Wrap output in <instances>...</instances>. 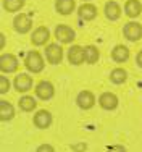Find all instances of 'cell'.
<instances>
[{
	"label": "cell",
	"instance_id": "15",
	"mask_svg": "<svg viewBox=\"0 0 142 152\" xmlns=\"http://www.w3.org/2000/svg\"><path fill=\"white\" fill-rule=\"evenodd\" d=\"M125 12H126V15H128L129 18L139 16L141 12H142L141 2H139V0H128V2H126V5H125Z\"/></svg>",
	"mask_w": 142,
	"mask_h": 152
},
{
	"label": "cell",
	"instance_id": "23",
	"mask_svg": "<svg viewBox=\"0 0 142 152\" xmlns=\"http://www.w3.org/2000/svg\"><path fill=\"white\" fill-rule=\"evenodd\" d=\"M23 5H24V0H5L3 2V7H5L7 12H18Z\"/></svg>",
	"mask_w": 142,
	"mask_h": 152
},
{
	"label": "cell",
	"instance_id": "6",
	"mask_svg": "<svg viewBox=\"0 0 142 152\" xmlns=\"http://www.w3.org/2000/svg\"><path fill=\"white\" fill-rule=\"evenodd\" d=\"M55 37L60 42H63V44H68V42H71L73 39H74V31H73L70 26L60 24V26H57V29H55Z\"/></svg>",
	"mask_w": 142,
	"mask_h": 152
},
{
	"label": "cell",
	"instance_id": "8",
	"mask_svg": "<svg viewBox=\"0 0 142 152\" xmlns=\"http://www.w3.org/2000/svg\"><path fill=\"white\" fill-rule=\"evenodd\" d=\"M13 24H15V29H16L18 32L24 34V32H28L29 29H31L32 21L29 20V16H28V15H24V13H20V15L15 18Z\"/></svg>",
	"mask_w": 142,
	"mask_h": 152
},
{
	"label": "cell",
	"instance_id": "9",
	"mask_svg": "<svg viewBox=\"0 0 142 152\" xmlns=\"http://www.w3.org/2000/svg\"><path fill=\"white\" fill-rule=\"evenodd\" d=\"M50 39V32L45 26H39L37 29L32 32V37H31V42L34 45H44L47 41Z\"/></svg>",
	"mask_w": 142,
	"mask_h": 152
},
{
	"label": "cell",
	"instance_id": "11",
	"mask_svg": "<svg viewBox=\"0 0 142 152\" xmlns=\"http://www.w3.org/2000/svg\"><path fill=\"white\" fill-rule=\"evenodd\" d=\"M99 104H100L102 108H105V110H113V108H116V105H118V97L111 92H103L99 99Z\"/></svg>",
	"mask_w": 142,
	"mask_h": 152
},
{
	"label": "cell",
	"instance_id": "21",
	"mask_svg": "<svg viewBox=\"0 0 142 152\" xmlns=\"http://www.w3.org/2000/svg\"><path fill=\"white\" fill-rule=\"evenodd\" d=\"M84 55H86L87 63H95V61L99 60V50H97V47H94V45H87L84 49Z\"/></svg>",
	"mask_w": 142,
	"mask_h": 152
},
{
	"label": "cell",
	"instance_id": "19",
	"mask_svg": "<svg viewBox=\"0 0 142 152\" xmlns=\"http://www.w3.org/2000/svg\"><path fill=\"white\" fill-rule=\"evenodd\" d=\"M97 15V8L94 5H90V3H86V5L79 7V16L82 18V20H94Z\"/></svg>",
	"mask_w": 142,
	"mask_h": 152
},
{
	"label": "cell",
	"instance_id": "12",
	"mask_svg": "<svg viewBox=\"0 0 142 152\" xmlns=\"http://www.w3.org/2000/svg\"><path fill=\"white\" fill-rule=\"evenodd\" d=\"M50 123H52V115H50V112H47V110H39L37 113H36V117H34V125L37 126V128H49Z\"/></svg>",
	"mask_w": 142,
	"mask_h": 152
},
{
	"label": "cell",
	"instance_id": "25",
	"mask_svg": "<svg viewBox=\"0 0 142 152\" xmlns=\"http://www.w3.org/2000/svg\"><path fill=\"white\" fill-rule=\"evenodd\" d=\"M36 152H55V151H53V147L50 146V144H42V146L37 147Z\"/></svg>",
	"mask_w": 142,
	"mask_h": 152
},
{
	"label": "cell",
	"instance_id": "4",
	"mask_svg": "<svg viewBox=\"0 0 142 152\" xmlns=\"http://www.w3.org/2000/svg\"><path fill=\"white\" fill-rule=\"evenodd\" d=\"M53 86L52 83L49 81H41L37 86H36V94H37V97H41L42 100H49L53 97Z\"/></svg>",
	"mask_w": 142,
	"mask_h": 152
},
{
	"label": "cell",
	"instance_id": "10",
	"mask_svg": "<svg viewBox=\"0 0 142 152\" xmlns=\"http://www.w3.org/2000/svg\"><path fill=\"white\" fill-rule=\"evenodd\" d=\"M68 60L70 63L73 65H81L82 61L86 60V55H84V49L79 45H73L70 50H68Z\"/></svg>",
	"mask_w": 142,
	"mask_h": 152
},
{
	"label": "cell",
	"instance_id": "18",
	"mask_svg": "<svg viewBox=\"0 0 142 152\" xmlns=\"http://www.w3.org/2000/svg\"><path fill=\"white\" fill-rule=\"evenodd\" d=\"M57 12L61 15H70L74 10V0H57Z\"/></svg>",
	"mask_w": 142,
	"mask_h": 152
},
{
	"label": "cell",
	"instance_id": "5",
	"mask_svg": "<svg viewBox=\"0 0 142 152\" xmlns=\"http://www.w3.org/2000/svg\"><path fill=\"white\" fill-rule=\"evenodd\" d=\"M0 68H2L3 73H12L18 68V60L16 57L12 55V53H3L2 58H0Z\"/></svg>",
	"mask_w": 142,
	"mask_h": 152
},
{
	"label": "cell",
	"instance_id": "3",
	"mask_svg": "<svg viewBox=\"0 0 142 152\" xmlns=\"http://www.w3.org/2000/svg\"><path fill=\"white\" fill-rule=\"evenodd\" d=\"M125 36H126V39H129V41H133V42L139 41L142 37V26L139 23L131 21V23H128L125 26Z\"/></svg>",
	"mask_w": 142,
	"mask_h": 152
},
{
	"label": "cell",
	"instance_id": "27",
	"mask_svg": "<svg viewBox=\"0 0 142 152\" xmlns=\"http://www.w3.org/2000/svg\"><path fill=\"white\" fill-rule=\"evenodd\" d=\"M137 65H139V66L142 68V50L139 53H137Z\"/></svg>",
	"mask_w": 142,
	"mask_h": 152
},
{
	"label": "cell",
	"instance_id": "26",
	"mask_svg": "<svg viewBox=\"0 0 142 152\" xmlns=\"http://www.w3.org/2000/svg\"><path fill=\"white\" fill-rule=\"evenodd\" d=\"M108 152H126V149L123 146H113V147H110Z\"/></svg>",
	"mask_w": 142,
	"mask_h": 152
},
{
	"label": "cell",
	"instance_id": "14",
	"mask_svg": "<svg viewBox=\"0 0 142 152\" xmlns=\"http://www.w3.org/2000/svg\"><path fill=\"white\" fill-rule=\"evenodd\" d=\"M105 16L111 21L118 20V18L121 16V8H119L118 3L116 2H107L105 3Z\"/></svg>",
	"mask_w": 142,
	"mask_h": 152
},
{
	"label": "cell",
	"instance_id": "24",
	"mask_svg": "<svg viewBox=\"0 0 142 152\" xmlns=\"http://www.w3.org/2000/svg\"><path fill=\"white\" fill-rule=\"evenodd\" d=\"M8 89H10V83L7 79V76H0V92L5 94Z\"/></svg>",
	"mask_w": 142,
	"mask_h": 152
},
{
	"label": "cell",
	"instance_id": "1",
	"mask_svg": "<svg viewBox=\"0 0 142 152\" xmlns=\"http://www.w3.org/2000/svg\"><path fill=\"white\" fill-rule=\"evenodd\" d=\"M24 66H26L29 71H32V73H39V71H42L44 60H42L41 53L39 52H29L26 55V58H24Z\"/></svg>",
	"mask_w": 142,
	"mask_h": 152
},
{
	"label": "cell",
	"instance_id": "13",
	"mask_svg": "<svg viewBox=\"0 0 142 152\" xmlns=\"http://www.w3.org/2000/svg\"><path fill=\"white\" fill-rule=\"evenodd\" d=\"M94 102H95V97H94V94L90 91H82L79 92L78 96V105L81 108H84V110H87V108H90L94 105Z\"/></svg>",
	"mask_w": 142,
	"mask_h": 152
},
{
	"label": "cell",
	"instance_id": "16",
	"mask_svg": "<svg viewBox=\"0 0 142 152\" xmlns=\"http://www.w3.org/2000/svg\"><path fill=\"white\" fill-rule=\"evenodd\" d=\"M111 57H113L115 61H118V63H123V61H126L129 58V50L128 47L125 45H116L113 49V52H111Z\"/></svg>",
	"mask_w": 142,
	"mask_h": 152
},
{
	"label": "cell",
	"instance_id": "17",
	"mask_svg": "<svg viewBox=\"0 0 142 152\" xmlns=\"http://www.w3.org/2000/svg\"><path fill=\"white\" fill-rule=\"evenodd\" d=\"M13 115H15V110H13L12 104L5 102V100H0V120L8 121L13 118Z\"/></svg>",
	"mask_w": 142,
	"mask_h": 152
},
{
	"label": "cell",
	"instance_id": "2",
	"mask_svg": "<svg viewBox=\"0 0 142 152\" xmlns=\"http://www.w3.org/2000/svg\"><path fill=\"white\" fill-rule=\"evenodd\" d=\"M45 57L50 63L57 65L60 63L61 58H63V49H61L58 44H50L49 47L45 49Z\"/></svg>",
	"mask_w": 142,
	"mask_h": 152
},
{
	"label": "cell",
	"instance_id": "20",
	"mask_svg": "<svg viewBox=\"0 0 142 152\" xmlns=\"http://www.w3.org/2000/svg\"><path fill=\"white\" fill-rule=\"evenodd\" d=\"M128 78V73H126L123 68H115L113 71L110 73V79L115 83V84H123Z\"/></svg>",
	"mask_w": 142,
	"mask_h": 152
},
{
	"label": "cell",
	"instance_id": "22",
	"mask_svg": "<svg viewBox=\"0 0 142 152\" xmlns=\"http://www.w3.org/2000/svg\"><path fill=\"white\" fill-rule=\"evenodd\" d=\"M36 105H37V102H36V100L32 99L31 96H24L23 99L20 100V107H21V110H24V112H31V110H34Z\"/></svg>",
	"mask_w": 142,
	"mask_h": 152
},
{
	"label": "cell",
	"instance_id": "7",
	"mask_svg": "<svg viewBox=\"0 0 142 152\" xmlns=\"http://www.w3.org/2000/svg\"><path fill=\"white\" fill-rule=\"evenodd\" d=\"M15 88L18 92H28L32 88V78L26 73H21L15 78Z\"/></svg>",
	"mask_w": 142,
	"mask_h": 152
}]
</instances>
